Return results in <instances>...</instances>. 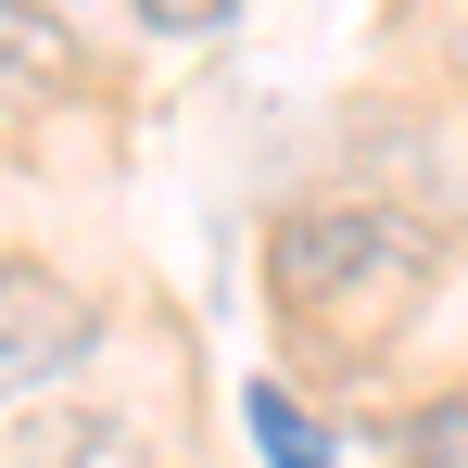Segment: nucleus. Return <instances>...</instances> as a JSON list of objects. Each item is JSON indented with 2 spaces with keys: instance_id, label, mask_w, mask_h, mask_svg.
I'll return each mask as SVG.
<instances>
[{
  "instance_id": "nucleus-1",
  "label": "nucleus",
  "mask_w": 468,
  "mask_h": 468,
  "mask_svg": "<svg viewBox=\"0 0 468 468\" xmlns=\"http://www.w3.org/2000/svg\"><path fill=\"white\" fill-rule=\"evenodd\" d=\"M266 292L304 329H342V342L380 355V329L431 292V240L405 229L392 203H292L266 229Z\"/></svg>"
},
{
  "instance_id": "nucleus-7",
  "label": "nucleus",
  "mask_w": 468,
  "mask_h": 468,
  "mask_svg": "<svg viewBox=\"0 0 468 468\" xmlns=\"http://www.w3.org/2000/svg\"><path fill=\"white\" fill-rule=\"evenodd\" d=\"M456 64H468V38H456Z\"/></svg>"
},
{
  "instance_id": "nucleus-5",
  "label": "nucleus",
  "mask_w": 468,
  "mask_h": 468,
  "mask_svg": "<svg viewBox=\"0 0 468 468\" xmlns=\"http://www.w3.org/2000/svg\"><path fill=\"white\" fill-rule=\"evenodd\" d=\"M392 468H468V380H456V392H431V405L392 431Z\"/></svg>"
},
{
  "instance_id": "nucleus-6",
  "label": "nucleus",
  "mask_w": 468,
  "mask_h": 468,
  "mask_svg": "<svg viewBox=\"0 0 468 468\" xmlns=\"http://www.w3.org/2000/svg\"><path fill=\"white\" fill-rule=\"evenodd\" d=\"M140 26H153V38H229L240 0H140Z\"/></svg>"
},
{
  "instance_id": "nucleus-4",
  "label": "nucleus",
  "mask_w": 468,
  "mask_h": 468,
  "mask_svg": "<svg viewBox=\"0 0 468 468\" xmlns=\"http://www.w3.org/2000/svg\"><path fill=\"white\" fill-rule=\"evenodd\" d=\"M240 418H253V456H266V468H329V431H316V418H304L279 380H253V392H240Z\"/></svg>"
},
{
  "instance_id": "nucleus-3",
  "label": "nucleus",
  "mask_w": 468,
  "mask_h": 468,
  "mask_svg": "<svg viewBox=\"0 0 468 468\" xmlns=\"http://www.w3.org/2000/svg\"><path fill=\"white\" fill-rule=\"evenodd\" d=\"M77 89V26L38 0H0V101H51Z\"/></svg>"
},
{
  "instance_id": "nucleus-2",
  "label": "nucleus",
  "mask_w": 468,
  "mask_h": 468,
  "mask_svg": "<svg viewBox=\"0 0 468 468\" xmlns=\"http://www.w3.org/2000/svg\"><path fill=\"white\" fill-rule=\"evenodd\" d=\"M89 342H101V304H89L64 266H38V253H0V392L26 405V392L77 380Z\"/></svg>"
}]
</instances>
